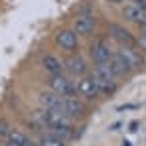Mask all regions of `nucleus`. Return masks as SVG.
Here are the masks:
<instances>
[{
	"mask_svg": "<svg viewBox=\"0 0 146 146\" xmlns=\"http://www.w3.org/2000/svg\"><path fill=\"white\" fill-rule=\"evenodd\" d=\"M105 65H107V69L113 73V77H121V75H124V73H128V69H126V65L122 63V59L117 55V53H113L107 61H105Z\"/></svg>",
	"mask_w": 146,
	"mask_h": 146,
	"instance_id": "14",
	"label": "nucleus"
},
{
	"mask_svg": "<svg viewBox=\"0 0 146 146\" xmlns=\"http://www.w3.org/2000/svg\"><path fill=\"white\" fill-rule=\"evenodd\" d=\"M63 113L71 121H77V119H83L85 117L87 107L77 99V95H69V97H63Z\"/></svg>",
	"mask_w": 146,
	"mask_h": 146,
	"instance_id": "5",
	"label": "nucleus"
},
{
	"mask_svg": "<svg viewBox=\"0 0 146 146\" xmlns=\"http://www.w3.org/2000/svg\"><path fill=\"white\" fill-rule=\"evenodd\" d=\"M95 30V16L85 12V14H79L73 22V32L77 36H91Z\"/></svg>",
	"mask_w": 146,
	"mask_h": 146,
	"instance_id": "9",
	"label": "nucleus"
},
{
	"mask_svg": "<svg viewBox=\"0 0 146 146\" xmlns=\"http://www.w3.org/2000/svg\"><path fill=\"white\" fill-rule=\"evenodd\" d=\"M142 24H146V18H144V22H142Z\"/></svg>",
	"mask_w": 146,
	"mask_h": 146,
	"instance_id": "26",
	"label": "nucleus"
},
{
	"mask_svg": "<svg viewBox=\"0 0 146 146\" xmlns=\"http://www.w3.org/2000/svg\"><path fill=\"white\" fill-rule=\"evenodd\" d=\"M136 126H138V122H130V130H132V132L136 130Z\"/></svg>",
	"mask_w": 146,
	"mask_h": 146,
	"instance_id": "22",
	"label": "nucleus"
},
{
	"mask_svg": "<svg viewBox=\"0 0 146 146\" xmlns=\"http://www.w3.org/2000/svg\"><path fill=\"white\" fill-rule=\"evenodd\" d=\"M0 146H2V138H0Z\"/></svg>",
	"mask_w": 146,
	"mask_h": 146,
	"instance_id": "25",
	"label": "nucleus"
},
{
	"mask_svg": "<svg viewBox=\"0 0 146 146\" xmlns=\"http://www.w3.org/2000/svg\"><path fill=\"white\" fill-rule=\"evenodd\" d=\"M109 34L115 42H119V46H130L134 42V36L121 24H109Z\"/></svg>",
	"mask_w": 146,
	"mask_h": 146,
	"instance_id": "11",
	"label": "nucleus"
},
{
	"mask_svg": "<svg viewBox=\"0 0 146 146\" xmlns=\"http://www.w3.org/2000/svg\"><path fill=\"white\" fill-rule=\"evenodd\" d=\"M10 130H12V128H10V124H8V122H6V121H0V138H2V140H4V138H8Z\"/></svg>",
	"mask_w": 146,
	"mask_h": 146,
	"instance_id": "17",
	"label": "nucleus"
},
{
	"mask_svg": "<svg viewBox=\"0 0 146 146\" xmlns=\"http://www.w3.org/2000/svg\"><path fill=\"white\" fill-rule=\"evenodd\" d=\"M30 146H32V144H30Z\"/></svg>",
	"mask_w": 146,
	"mask_h": 146,
	"instance_id": "27",
	"label": "nucleus"
},
{
	"mask_svg": "<svg viewBox=\"0 0 146 146\" xmlns=\"http://www.w3.org/2000/svg\"><path fill=\"white\" fill-rule=\"evenodd\" d=\"M138 105H124V107H119V111H124V109H136Z\"/></svg>",
	"mask_w": 146,
	"mask_h": 146,
	"instance_id": "20",
	"label": "nucleus"
},
{
	"mask_svg": "<svg viewBox=\"0 0 146 146\" xmlns=\"http://www.w3.org/2000/svg\"><path fill=\"white\" fill-rule=\"evenodd\" d=\"M48 87H49V91H53V93L59 95V97L75 95V85H73V81H69V79H67L65 75H61V73H57V75H49Z\"/></svg>",
	"mask_w": 146,
	"mask_h": 146,
	"instance_id": "2",
	"label": "nucleus"
},
{
	"mask_svg": "<svg viewBox=\"0 0 146 146\" xmlns=\"http://www.w3.org/2000/svg\"><path fill=\"white\" fill-rule=\"evenodd\" d=\"M55 44L61 49L73 53V51H77V48H79V38H77V34L73 30H59L55 34Z\"/></svg>",
	"mask_w": 146,
	"mask_h": 146,
	"instance_id": "7",
	"label": "nucleus"
},
{
	"mask_svg": "<svg viewBox=\"0 0 146 146\" xmlns=\"http://www.w3.org/2000/svg\"><path fill=\"white\" fill-rule=\"evenodd\" d=\"M136 42H138V46H140V48L146 51V36H140V38H138Z\"/></svg>",
	"mask_w": 146,
	"mask_h": 146,
	"instance_id": "19",
	"label": "nucleus"
},
{
	"mask_svg": "<svg viewBox=\"0 0 146 146\" xmlns=\"http://www.w3.org/2000/svg\"><path fill=\"white\" fill-rule=\"evenodd\" d=\"M107 2H111V4H121L122 0H107Z\"/></svg>",
	"mask_w": 146,
	"mask_h": 146,
	"instance_id": "23",
	"label": "nucleus"
},
{
	"mask_svg": "<svg viewBox=\"0 0 146 146\" xmlns=\"http://www.w3.org/2000/svg\"><path fill=\"white\" fill-rule=\"evenodd\" d=\"M115 53L122 59V63L126 65L128 71L138 69V67L142 65V55H140V51H136V49L130 48V46H119Z\"/></svg>",
	"mask_w": 146,
	"mask_h": 146,
	"instance_id": "4",
	"label": "nucleus"
},
{
	"mask_svg": "<svg viewBox=\"0 0 146 146\" xmlns=\"http://www.w3.org/2000/svg\"><path fill=\"white\" fill-rule=\"evenodd\" d=\"M38 103H40V109H46V111H61L63 113V97L55 95L53 91H42L38 95Z\"/></svg>",
	"mask_w": 146,
	"mask_h": 146,
	"instance_id": "8",
	"label": "nucleus"
},
{
	"mask_svg": "<svg viewBox=\"0 0 146 146\" xmlns=\"http://www.w3.org/2000/svg\"><path fill=\"white\" fill-rule=\"evenodd\" d=\"M63 67H65V69L69 71V75H73V77H83V75L87 73V69H89L87 59H85L83 55H71V57L65 61Z\"/></svg>",
	"mask_w": 146,
	"mask_h": 146,
	"instance_id": "10",
	"label": "nucleus"
},
{
	"mask_svg": "<svg viewBox=\"0 0 146 146\" xmlns=\"http://www.w3.org/2000/svg\"><path fill=\"white\" fill-rule=\"evenodd\" d=\"M122 146H132V144H130L128 140H124V142H122Z\"/></svg>",
	"mask_w": 146,
	"mask_h": 146,
	"instance_id": "24",
	"label": "nucleus"
},
{
	"mask_svg": "<svg viewBox=\"0 0 146 146\" xmlns=\"http://www.w3.org/2000/svg\"><path fill=\"white\" fill-rule=\"evenodd\" d=\"M91 77H93V81L97 83L101 95H113V93H117V89H119V85H117V81H115L117 77H113V73L107 69L105 63H97V65L93 67Z\"/></svg>",
	"mask_w": 146,
	"mask_h": 146,
	"instance_id": "1",
	"label": "nucleus"
},
{
	"mask_svg": "<svg viewBox=\"0 0 146 146\" xmlns=\"http://www.w3.org/2000/svg\"><path fill=\"white\" fill-rule=\"evenodd\" d=\"M42 69L49 75H57V73L63 71V63H61V59L59 57H55V55H51V53H46L44 57H42Z\"/></svg>",
	"mask_w": 146,
	"mask_h": 146,
	"instance_id": "12",
	"label": "nucleus"
},
{
	"mask_svg": "<svg viewBox=\"0 0 146 146\" xmlns=\"http://www.w3.org/2000/svg\"><path fill=\"white\" fill-rule=\"evenodd\" d=\"M89 53H91V57H93L95 63H105L115 51H113L111 44H109L105 38H99V40L93 42V46H91V49H89Z\"/></svg>",
	"mask_w": 146,
	"mask_h": 146,
	"instance_id": "6",
	"label": "nucleus"
},
{
	"mask_svg": "<svg viewBox=\"0 0 146 146\" xmlns=\"http://www.w3.org/2000/svg\"><path fill=\"white\" fill-rule=\"evenodd\" d=\"M140 32H142L140 36H146V24H140Z\"/></svg>",
	"mask_w": 146,
	"mask_h": 146,
	"instance_id": "21",
	"label": "nucleus"
},
{
	"mask_svg": "<svg viewBox=\"0 0 146 146\" xmlns=\"http://www.w3.org/2000/svg\"><path fill=\"white\" fill-rule=\"evenodd\" d=\"M122 16H124L126 20H130V22L140 26L146 18V10L138 8V6H132V4H126V6L122 8Z\"/></svg>",
	"mask_w": 146,
	"mask_h": 146,
	"instance_id": "13",
	"label": "nucleus"
},
{
	"mask_svg": "<svg viewBox=\"0 0 146 146\" xmlns=\"http://www.w3.org/2000/svg\"><path fill=\"white\" fill-rule=\"evenodd\" d=\"M38 146H65V140H61L59 136H55L51 132H44L38 140Z\"/></svg>",
	"mask_w": 146,
	"mask_h": 146,
	"instance_id": "16",
	"label": "nucleus"
},
{
	"mask_svg": "<svg viewBox=\"0 0 146 146\" xmlns=\"http://www.w3.org/2000/svg\"><path fill=\"white\" fill-rule=\"evenodd\" d=\"M30 144H32L30 138L22 130H10V134H8L6 142H4V146H30Z\"/></svg>",
	"mask_w": 146,
	"mask_h": 146,
	"instance_id": "15",
	"label": "nucleus"
},
{
	"mask_svg": "<svg viewBox=\"0 0 146 146\" xmlns=\"http://www.w3.org/2000/svg\"><path fill=\"white\" fill-rule=\"evenodd\" d=\"M130 4H132V6H138V8H142V10H146V0H130Z\"/></svg>",
	"mask_w": 146,
	"mask_h": 146,
	"instance_id": "18",
	"label": "nucleus"
},
{
	"mask_svg": "<svg viewBox=\"0 0 146 146\" xmlns=\"http://www.w3.org/2000/svg\"><path fill=\"white\" fill-rule=\"evenodd\" d=\"M75 95L87 99V101H95V99L101 97L97 83L93 81V77H91V75H89V77H85V75H83V77H79V81L75 83Z\"/></svg>",
	"mask_w": 146,
	"mask_h": 146,
	"instance_id": "3",
	"label": "nucleus"
}]
</instances>
